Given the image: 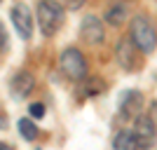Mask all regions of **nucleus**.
<instances>
[{"label":"nucleus","mask_w":157,"mask_h":150,"mask_svg":"<svg viewBox=\"0 0 157 150\" xmlns=\"http://www.w3.org/2000/svg\"><path fill=\"white\" fill-rule=\"evenodd\" d=\"M148 115H150V120L155 122V127H157V98L150 101V106H148Z\"/></svg>","instance_id":"nucleus-16"},{"label":"nucleus","mask_w":157,"mask_h":150,"mask_svg":"<svg viewBox=\"0 0 157 150\" xmlns=\"http://www.w3.org/2000/svg\"><path fill=\"white\" fill-rule=\"evenodd\" d=\"M17 127H19V134H21V138H24V141H35V138H38V134H40V129L35 127V122H33L31 117H21Z\"/></svg>","instance_id":"nucleus-13"},{"label":"nucleus","mask_w":157,"mask_h":150,"mask_svg":"<svg viewBox=\"0 0 157 150\" xmlns=\"http://www.w3.org/2000/svg\"><path fill=\"white\" fill-rule=\"evenodd\" d=\"M87 0H63V7L68 10V12H78V10H82L85 7Z\"/></svg>","instance_id":"nucleus-15"},{"label":"nucleus","mask_w":157,"mask_h":150,"mask_svg":"<svg viewBox=\"0 0 157 150\" xmlns=\"http://www.w3.org/2000/svg\"><path fill=\"white\" fill-rule=\"evenodd\" d=\"M0 150H14V148H12V145H7V143H2V145H0Z\"/></svg>","instance_id":"nucleus-18"},{"label":"nucleus","mask_w":157,"mask_h":150,"mask_svg":"<svg viewBox=\"0 0 157 150\" xmlns=\"http://www.w3.org/2000/svg\"><path fill=\"white\" fill-rule=\"evenodd\" d=\"M138 47L134 45V40L127 35V38H120L117 45H115V56H117V63L124 68V71H136L143 66V59L138 56Z\"/></svg>","instance_id":"nucleus-4"},{"label":"nucleus","mask_w":157,"mask_h":150,"mask_svg":"<svg viewBox=\"0 0 157 150\" xmlns=\"http://www.w3.org/2000/svg\"><path fill=\"white\" fill-rule=\"evenodd\" d=\"M66 7L56 0H40L38 7H35V21H38L40 26V33L45 35V38H52L59 33V28L63 26V14Z\"/></svg>","instance_id":"nucleus-1"},{"label":"nucleus","mask_w":157,"mask_h":150,"mask_svg":"<svg viewBox=\"0 0 157 150\" xmlns=\"http://www.w3.org/2000/svg\"><path fill=\"white\" fill-rule=\"evenodd\" d=\"M134 134L138 138V145L141 150H148L155 145V138H157V127L155 122L150 120V115H138L134 120Z\"/></svg>","instance_id":"nucleus-7"},{"label":"nucleus","mask_w":157,"mask_h":150,"mask_svg":"<svg viewBox=\"0 0 157 150\" xmlns=\"http://www.w3.org/2000/svg\"><path fill=\"white\" fill-rule=\"evenodd\" d=\"M155 150H157V148H155Z\"/></svg>","instance_id":"nucleus-19"},{"label":"nucleus","mask_w":157,"mask_h":150,"mask_svg":"<svg viewBox=\"0 0 157 150\" xmlns=\"http://www.w3.org/2000/svg\"><path fill=\"white\" fill-rule=\"evenodd\" d=\"M80 38L85 40L87 45L98 47L105 42V31H103V21L94 17V14H87L82 24H80Z\"/></svg>","instance_id":"nucleus-5"},{"label":"nucleus","mask_w":157,"mask_h":150,"mask_svg":"<svg viewBox=\"0 0 157 150\" xmlns=\"http://www.w3.org/2000/svg\"><path fill=\"white\" fill-rule=\"evenodd\" d=\"M141 106H143V94L136 89H129L120 98V117L122 120H136L141 115Z\"/></svg>","instance_id":"nucleus-8"},{"label":"nucleus","mask_w":157,"mask_h":150,"mask_svg":"<svg viewBox=\"0 0 157 150\" xmlns=\"http://www.w3.org/2000/svg\"><path fill=\"white\" fill-rule=\"evenodd\" d=\"M113 150H141L134 129H120L113 138Z\"/></svg>","instance_id":"nucleus-10"},{"label":"nucleus","mask_w":157,"mask_h":150,"mask_svg":"<svg viewBox=\"0 0 157 150\" xmlns=\"http://www.w3.org/2000/svg\"><path fill=\"white\" fill-rule=\"evenodd\" d=\"M59 68L71 82H82L89 78V68H87V59L78 47H66L59 54Z\"/></svg>","instance_id":"nucleus-3"},{"label":"nucleus","mask_w":157,"mask_h":150,"mask_svg":"<svg viewBox=\"0 0 157 150\" xmlns=\"http://www.w3.org/2000/svg\"><path fill=\"white\" fill-rule=\"evenodd\" d=\"M10 19H12V24H14V28H17L21 40H31V35H33V14H31V10H28V5L17 2V5L10 10Z\"/></svg>","instance_id":"nucleus-6"},{"label":"nucleus","mask_w":157,"mask_h":150,"mask_svg":"<svg viewBox=\"0 0 157 150\" xmlns=\"http://www.w3.org/2000/svg\"><path fill=\"white\" fill-rule=\"evenodd\" d=\"M33 87H35V78H33L28 71L14 73L12 80H10V91H12L14 98H26L33 91Z\"/></svg>","instance_id":"nucleus-9"},{"label":"nucleus","mask_w":157,"mask_h":150,"mask_svg":"<svg viewBox=\"0 0 157 150\" xmlns=\"http://www.w3.org/2000/svg\"><path fill=\"white\" fill-rule=\"evenodd\" d=\"M129 38L134 40L141 54H152L157 47V28L145 14H136L129 21Z\"/></svg>","instance_id":"nucleus-2"},{"label":"nucleus","mask_w":157,"mask_h":150,"mask_svg":"<svg viewBox=\"0 0 157 150\" xmlns=\"http://www.w3.org/2000/svg\"><path fill=\"white\" fill-rule=\"evenodd\" d=\"M105 89V82L101 78H96V75H89L87 80H82L78 87V94L80 98H92V96H98V94H103Z\"/></svg>","instance_id":"nucleus-11"},{"label":"nucleus","mask_w":157,"mask_h":150,"mask_svg":"<svg viewBox=\"0 0 157 150\" xmlns=\"http://www.w3.org/2000/svg\"><path fill=\"white\" fill-rule=\"evenodd\" d=\"M2 52H7V31L2 26Z\"/></svg>","instance_id":"nucleus-17"},{"label":"nucleus","mask_w":157,"mask_h":150,"mask_svg":"<svg viewBox=\"0 0 157 150\" xmlns=\"http://www.w3.org/2000/svg\"><path fill=\"white\" fill-rule=\"evenodd\" d=\"M103 19H105V24H110V26H122L124 24V19H127V5H122V2H117V5H113V7H108L105 10V14H103Z\"/></svg>","instance_id":"nucleus-12"},{"label":"nucleus","mask_w":157,"mask_h":150,"mask_svg":"<svg viewBox=\"0 0 157 150\" xmlns=\"http://www.w3.org/2000/svg\"><path fill=\"white\" fill-rule=\"evenodd\" d=\"M28 113H31L33 120H40V117H45V106L40 103V101H35V103L28 106Z\"/></svg>","instance_id":"nucleus-14"}]
</instances>
